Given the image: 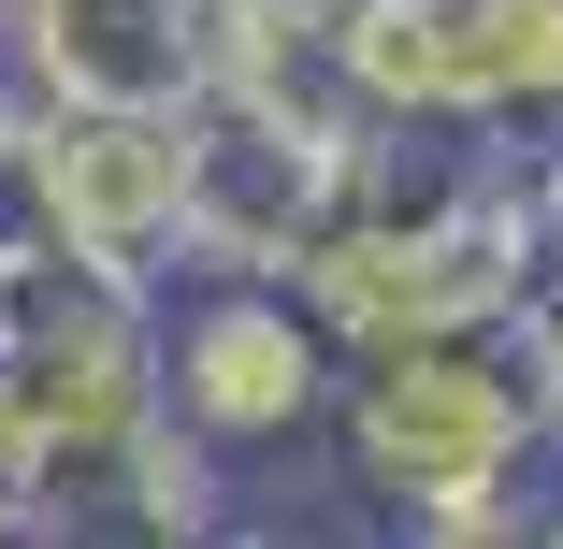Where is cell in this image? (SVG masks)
<instances>
[{
  "mask_svg": "<svg viewBox=\"0 0 563 549\" xmlns=\"http://www.w3.org/2000/svg\"><path fill=\"white\" fill-rule=\"evenodd\" d=\"M101 520H131V535H232V463H217L188 419H145Z\"/></svg>",
  "mask_w": 563,
  "mask_h": 549,
  "instance_id": "52a82bcc",
  "label": "cell"
},
{
  "mask_svg": "<svg viewBox=\"0 0 563 549\" xmlns=\"http://www.w3.org/2000/svg\"><path fill=\"white\" fill-rule=\"evenodd\" d=\"M332 73L376 131H549L563 0H332Z\"/></svg>",
  "mask_w": 563,
  "mask_h": 549,
  "instance_id": "277c9868",
  "label": "cell"
},
{
  "mask_svg": "<svg viewBox=\"0 0 563 549\" xmlns=\"http://www.w3.org/2000/svg\"><path fill=\"white\" fill-rule=\"evenodd\" d=\"M332 449L347 477L433 535V549H506L534 535V449H549V391L520 362L506 318H463V333H390V348H347L332 376Z\"/></svg>",
  "mask_w": 563,
  "mask_h": 549,
  "instance_id": "6da1fadb",
  "label": "cell"
},
{
  "mask_svg": "<svg viewBox=\"0 0 563 549\" xmlns=\"http://www.w3.org/2000/svg\"><path fill=\"white\" fill-rule=\"evenodd\" d=\"M261 0H0V73L87 117H188L246 58Z\"/></svg>",
  "mask_w": 563,
  "mask_h": 549,
  "instance_id": "5b68a950",
  "label": "cell"
},
{
  "mask_svg": "<svg viewBox=\"0 0 563 549\" xmlns=\"http://www.w3.org/2000/svg\"><path fill=\"white\" fill-rule=\"evenodd\" d=\"M534 535H563V506H534Z\"/></svg>",
  "mask_w": 563,
  "mask_h": 549,
  "instance_id": "ba28073f",
  "label": "cell"
},
{
  "mask_svg": "<svg viewBox=\"0 0 563 549\" xmlns=\"http://www.w3.org/2000/svg\"><path fill=\"white\" fill-rule=\"evenodd\" d=\"M145 419H159V289L73 246H15L0 261V433H15L44 535L117 506V463Z\"/></svg>",
  "mask_w": 563,
  "mask_h": 549,
  "instance_id": "7a4b0ae2",
  "label": "cell"
},
{
  "mask_svg": "<svg viewBox=\"0 0 563 549\" xmlns=\"http://www.w3.org/2000/svg\"><path fill=\"white\" fill-rule=\"evenodd\" d=\"M30 217H44V246L159 289V275L188 261V145H174V117L30 101Z\"/></svg>",
  "mask_w": 563,
  "mask_h": 549,
  "instance_id": "8992f818",
  "label": "cell"
},
{
  "mask_svg": "<svg viewBox=\"0 0 563 549\" xmlns=\"http://www.w3.org/2000/svg\"><path fill=\"white\" fill-rule=\"evenodd\" d=\"M0 535H30V520H15V506H0Z\"/></svg>",
  "mask_w": 563,
  "mask_h": 549,
  "instance_id": "9c48e42d",
  "label": "cell"
},
{
  "mask_svg": "<svg viewBox=\"0 0 563 549\" xmlns=\"http://www.w3.org/2000/svg\"><path fill=\"white\" fill-rule=\"evenodd\" d=\"M332 376H347V348L289 275H202V261L159 275V419H188L232 477L275 449H318Z\"/></svg>",
  "mask_w": 563,
  "mask_h": 549,
  "instance_id": "3957f363",
  "label": "cell"
}]
</instances>
